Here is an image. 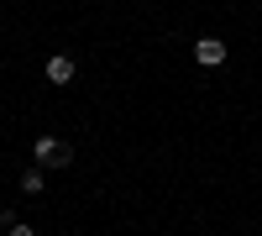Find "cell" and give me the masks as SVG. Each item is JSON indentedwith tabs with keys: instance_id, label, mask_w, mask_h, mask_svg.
Listing matches in <instances>:
<instances>
[{
	"instance_id": "6da1fadb",
	"label": "cell",
	"mask_w": 262,
	"mask_h": 236,
	"mask_svg": "<svg viewBox=\"0 0 262 236\" xmlns=\"http://www.w3.org/2000/svg\"><path fill=\"white\" fill-rule=\"evenodd\" d=\"M32 158H37L42 168H69V142H58V137H37Z\"/></svg>"
},
{
	"instance_id": "7a4b0ae2",
	"label": "cell",
	"mask_w": 262,
	"mask_h": 236,
	"mask_svg": "<svg viewBox=\"0 0 262 236\" xmlns=\"http://www.w3.org/2000/svg\"><path fill=\"white\" fill-rule=\"evenodd\" d=\"M194 58H200L205 69H221V63H226V42L221 37H200V42H194Z\"/></svg>"
},
{
	"instance_id": "3957f363",
	"label": "cell",
	"mask_w": 262,
	"mask_h": 236,
	"mask_svg": "<svg viewBox=\"0 0 262 236\" xmlns=\"http://www.w3.org/2000/svg\"><path fill=\"white\" fill-rule=\"evenodd\" d=\"M48 84H74V58H48Z\"/></svg>"
},
{
	"instance_id": "277c9868",
	"label": "cell",
	"mask_w": 262,
	"mask_h": 236,
	"mask_svg": "<svg viewBox=\"0 0 262 236\" xmlns=\"http://www.w3.org/2000/svg\"><path fill=\"white\" fill-rule=\"evenodd\" d=\"M21 189H27V195H37V189H42V168H27V174H21Z\"/></svg>"
},
{
	"instance_id": "5b68a950",
	"label": "cell",
	"mask_w": 262,
	"mask_h": 236,
	"mask_svg": "<svg viewBox=\"0 0 262 236\" xmlns=\"http://www.w3.org/2000/svg\"><path fill=\"white\" fill-rule=\"evenodd\" d=\"M11 236H37L32 226H21V221H11Z\"/></svg>"
}]
</instances>
